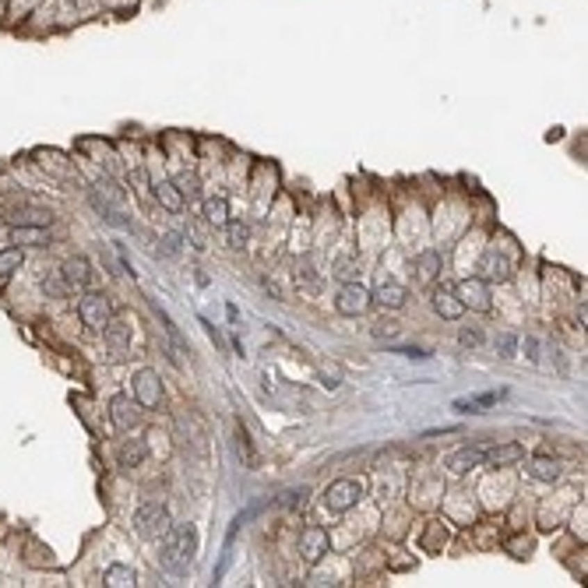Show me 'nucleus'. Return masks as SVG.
Listing matches in <instances>:
<instances>
[{
    "label": "nucleus",
    "instance_id": "f257e3e1",
    "mask_svg": "<svg viewBox=\"0 0 588 588\" xmlns=\"http://www.w3.org/2000/svg\"><path fill=\"white\" fill-rule=\"evenodd\" d=\"M194 557H197V532H194V525H170L166 536H163V550H158L163 567L173 571V574H187Z\"/></svg>",
    "mask_w": 588,
    "mask_h": 588
},
{
    "label": "nucleus",
    "instance_id": "f03ea898",
    "mask_svg": "<svg viewBox=\"0 0 588 588\" xmlns=\"http://www.w3.org/2000/svg\"><path fill=\"white\" fill-rule=\"evenodd\" d=\"M170 525H173V521H170V511L158 504V500L141 504L138 514H134V532H138L141 539H163Z\"/></svg>",
    "mask_w": 588,
    "mask_h": 588
},
{
    "label": "nucleus",
    "instance_id": "7ed1b4c3",
    "mask_svg": "<svg viewBox=\"0 0 588 588\" xmlns=\"http://www.w3.org/2000/svg\"><path fill=\"white\" fill-rule=\"evenodd\" d=\"M78 317H81V325L88 332H102L106 325H110V317H113L110 296H106V293H85L78 300Z\"/></svg>",
    "mask_w": 588,
    "mask_h": 588
},
{
    "label": "nucleus",
    "instance_id": "20e7f679",
    "mask_svg": "<svg viewBox=\"0 0 588 588\" xmlns=\"http://www.w3.org/2000/svg\"><path fill=\"white\" fill-rule=\"evenodd\" d=\"M359 497H363L359 479H335V483L325 490V507L332 514H345V511H352L359 504Z\"/></svg>",
    "mask_w": 588,
    "mask_h": 588
},
{
    "label": "nucleus",
    "instance_id": "39448f33",
    "mask_svg": "<svg viewBox=\"0 0 588 588\" xmlns=\"http://www.w3.org/2000/svg\"><path fill=\"white\" fill-rule=\"evenodd\" d=\"M455 293L462 300L465 310H475V313H490L493 300H490V282L487 279H465V282H455Z\"/></svg>",
    "mask_w": 588,
    "mask_h": 588
},
{
    "label": "nucleus",
    "instance_id": "423d86ee",
    "mask_svg": "<svg viewBox=\"0 0 588 588\" xmlns=\"http://www.w3.org/2000/svg\"><path fill=\"white\" fill-rule=\"evenodd\" d=\"M131 388H134V402H138L141 409H155L158 402H163V381H158V373H155L152 366H141V370L134 373Z\"/></svg>",
    "mask_w": 588,
    "mask_h": 588
},
{
    "label": "nucleus",
    "instance_id": "0eeeda50",
    "mask_svg": "<svg viewBox=\"0 0 588 588\" xmlns=\"http://www.w3.org/2000/svg\"><path fill=\"white\" fill-rule=\"evenodd\" d=\"M370 293L359 286V282H345L342 289H338V296H335V310L342 313V317H363L366 310H370Z\"/></svg>",
    "mask_w": 588,
    "mask_h": 588
},
{
    "label": "nucleus",
    "instance_id": "6e6552de",
    "mask_svg": "<svg viewBox=\"0 0 588 588\" xmlns=\"http://www.w3.org/2000/svg\"><path fill=\"white\" fill-rule=\"evenodd\" d=\"M110 419H113V426L120 434H127V430H134V426L141 423V405L131 395H113L110 398Z\"/></svg>",
    "mask_w": 588,
    "mask_h": 588
},
{
    "label": "nucleus",
    "instance_id": "1a4fd4ad",
    "mask_svg": "<svg viewBox=\"0 0 588 588\" xmlns=\"http://www.w3.org/2000/svg\"><path fill=\"white\" fill-rule=\"evenodd\" d=\"M300 553H303L307 564H317L320 557L328 553V532L320 528V525H307V528L300 532Z\"/></svg>",
    "mask_w": 588,
    "mask_h": 588
},
{
    "label": "nucleus",
    "instance_id": "9d476101",
    "mask_svg": "<svg viewBox=\"0 0 588 588\" xmlns=\"http://www.w3.org/2000/svg\"><path fill=\"white\" fill-rule=\"evenodd\" d=\"M60 279H64L67 293H81V289H88V282H92V264H88L85 257H67L64 268H60Z\"/></svg>",
    "mask_w": 588,
    "mask_h": 588
},
{
    "label": "nucleus",
    "instance_id": "9b49d317",
    "mask_svg": "<svg viewBox=\"0 0 588 588\" xmlns=\"http://www.w3.org/2000/svg\"><path fill=\"white\" fill-rule=\"evenodd\" d=\"M434 310H437L444 320H458V317L465 313V307H462V300H458V293H455V282H441V286L434 289Z\"/></svg>",
    "mask_w": 588,
    "mask_h": 588
},
{
    "label": "nucleus",
    "instance_id": "f8f14e48",
    "mask_svg": "<svg viewBox=\"0 0 588 588\" xmlns=\"http://www.w3.org/2000/svg\"><path fill=\"white\" fill-rule=\"evenodd\" d=\"M102 335H106V345H110L113 356H124V352L131 349V320L110 317V325L102 328Z\"/></svg>",
    "mask_w": 588,
    "mask_h": 588
},
{
    "label": "nucleus",
    "instance_id": "ddd939ff",
    "mask_svg": "<svg viewBox=\"0 0 588 588\" xmlns=\"http://www.w3.org/2000/svg\"><path fill=\"white\" fill-rule=\"evenodd\" d=\"M483 451H487V444L458 448V451L448 455V468H451L455 475H462V472H468V468H475V465H483Z\"/></svg>",
    "mask_w": 588,
    "mask_h": 588
},
{
    "label": "nucleus",
    "instance_id": "4468645a",
    "mask_svg": "<svg viewBox=\"0 0 588 588\" xmlns=\"http://www.w3.org/2000/svg\"><path fill=\"white\" fill-rule=\"evenodd\" d=\"M511 261H507V254H500V250H487L483 254V279L487 282H507L511 279Z\"/></svg>",
    "mask_w": 588,
    "mask_h": 588
},
{
    "label": "nucleus",
    "instance_id": "2eb2a0df",
    "mask_svg": "<svg viewBox=\"0 0 588 588\" xmlns=\"http://www.w3.org/2000/svg\"><path fill=\"white\" fill-rule=\"evenodd\" d=\"M370 300L377 303V307H384V310H402L405 300H409V289L398 286V282H381L377 293H370Z\"/></svg>",
    "mask_w": 588,
    "mask_h": 588
},
{
    "label": "nucleus",
    "instance_id": "dca6fc26",
    "mask_svg": "<svg viewBox=\"0 0 588 588\" xmlns=\"http://www.w3.org/2000/svg\"><path fill=\"white\" fill-rule=\"evenodd\" d=\"M525 458V448L521 444H487V451H483V465H514V462H521Z\"/></svg>",
    "mask_w": 588,
    "mask_h": 588
},
{
    "label": "nucleus",
    "instance_id": "f3484780",
    "mask_svg": "<svg viewBox=\"0 0 588 588\" xmlns=\"http://www.w3.org/2000/svg\"><path fill=\"white\" fill-rule=\"evenodd\" d=\"M145 458H148V444L145 441H124L117 448V465L120 468H138Z\"/></svg>",
    "mask_w": 588,
    "mask_h": 588
},
{
    "label": "nucleus",
    "instance_id": "a211bd4d",
    "mask_svg": "<svg viewBox=\"0 0 588 588\" xmlns=\"http://www.w3.org/2000/svg\"><path fill=\"white\" fill-rule=\"evenodd\" d=\"M437 275H441V254H437V250H423V254L416 257V279H419L423 286H430Z\"/></svg>",
    "mask_w": 588,
    "mask_h": 588
},
{
    "label": "nucleus",
    "instance_id": "6ab92c4d",
    "mask_svg": "<svg viewBox=\"0 0 588 588\" xmlns=\"http://www.w3.org/2000/svg\"><path fill=\"white\" fill-rule=\"evenodd\" d=\"M11 240L25 243V247H46L49 243V226H15Z\"/></svg>",
    "mask_w": 588,
    "mask_h": 588
},
{
    "label": "nucleus",
    "instance_id": "aec40b11",
    "mask_svg": "<svg viewBox=\"0 0 588 588\" xmlns=\"http://www.w3.org/2000/svg\"><path fill=\"white\" fill-rule=\"evenodd\" d=\"M204 222L211 229H222L229 222V201L226 197H208L204 201Z\"/></svg>",
    "mask_w": 588,
    "mask_h": 588
},
{
    "label": "nucleus",
    "instance_id": "412c9836",
    "mask_svg": "<svg viewBox=\"0 0 588 588\" xmlns=\"http://www.w3.org/2000/svg\"><path fill=\"white\" fill-rule=\"evenodd\" d=\"M102 581L110 585V588H134L138 574H134V567H127V564H110V567H106V574H102Z\"/></svg>",
    "mask_w": 588,
    "mask_h": 588
},
{
    "label": "nucleus",
    "instance_id": "4be33fe9",
    "mask_svg": "<svg viewBox=\"0 0 588 588\" xmlns=\"http://www.w3.org/2000/svg\"><path fill=\"white\" fill-rule=\"evenodd\" d=\"M155 201L163 204L166 211H183V197H180V190H177V183L173 180H166V183H155Z\"/></svg>",
    "mask_w": 588,
    "mask_h": 588
},
{
    "label": "nucleus",
    "instance_id": "5701e85b",
    "mask_svg": "<svg viewBox=\"0 0 588 588\" xmlns=\"http://www.w3.org/2000/svg\"><path fill=\"white\" fill-rule=\"evenodd\" d=\"M11 226H49V211H42V208H15L11 211Z\"/></svg>",
    "mask_w": 588,
    "mask_h": 588
},
{
    "label": "nucleus",
    "instance_id": "b1692460",
    "mask_svg": "<svg viewBox=\"0 0 588 588\" xmlns=\"http://www.w3.org/2000/svg\"><path fill=\"white\" fill-rule=\"evenodd\" d=\"M532 479H539V483H557L560 479V465L553 462V458H546V455H539V458H532Z\"/></svg>",
    "mask_w": 588,
    "mask_h": 588
},
{
    "label": "nucleus",
    "instance_id": "393cba45",
    "mask_svg": "<svg viewBox=\"0 0 588 588\" xmlns=\"http://www.w3.org/2000/svg\"><path fill=\"white\" fill-rule=\"evenodd\" d=\"M22 261H25V254H22V247H11V250H0V286H4L18 268H22Z\"/></svg>",
    "mask_w": 588,
    "mask_h": 588
},
{
    "label": "nucleus",
    "instance_id": "a878e982",
    "mask_svg": "<svg viewBox=\"0 0 588 588\" xmlns=\"http://www.w3.org/2000/svg\"><path fill=\"white\" fill-rule=\"evenodd\" d=\"M177 183V190H180V197H183V204H190V201H197L201 197V183H197V177L194 173H183L180 180H173Z\"/></svg>",
    "mask_w": 588,
    "mask_h": 588
},
{
    "label": "nucleus",
    "instance_id": "bb28decb",
    "mask_svg": "<svg viewBox=\"0 0 588 588\" xmlns=\"http://www.w3.org/2000/svg\"><path fill=\"white\" fill-rule=\"evenodd\" d=\"M222 229H226V240H229V247H243V243H247V236H250L247 222H233V219H229Z\"/></svg>",
    "mask_w": 588,
    "mask_h": 588
},
{
    "label": "nucleus",
    "instance_id": "cd10ccee",
    "mask_svg": "<svg viewBox=\"0 0 588 588\" xmlns=\"http://www.w3.org/2000/svg\"><path fill=\"white\" fill-rule=\"evenodd\" d=\"M335 275H338L342 282H356V279H359V264H356L352 257H342V261L335 264Z\"/></svg>",
    "mask_w": 588,
    "mask_h": 588
},
{
    "label": "nucleus",
    "instance_id": "c85d7f7f",
    "mask_svg": "<svg viewBox=\"0 0 588 588\" xmlns=\"http://www.w3.org/2000/svg\"><path fill=\"white\" fill-rule=\"evenodd\" d=\"M458 342H462L465 349H479L487 338H483V332H479V328H462V332H458Z\"/></svg>",
    "mask_w": 588,
    "mask_h": 588
},
{
    "label": "nucleus",
    "instance_id": "c756f323",
    "mask_svg": "<svg viewBox=\"0 0 588 588\" xmlns=\"http://www.w3.org/2000/svg\"><path fill=\"white\" fill-rule=\"evenodd\" d=\"M514 352H518V335H511V332H507V335H500V338H497V356L511 359Z\"/></svg>",
    "mask_w": 588,
    "mask_h": 588
},
{
    "label": "nucleus",
    "instance_id": "7c9ffc66",
    "mask_svg": "<svg viewBox=\"0 0 588 588\" xmlns=\"http://www.w3.org/2000/svg\"><path fill=\"white\" fill-rule=\"evenodd\" d=\"M398 335V325H395V320H377V325H373V338H395Z\"/></svg>",
    "mask_w": 588,
    "mask_h": 588
},
{
    "label": "nucleus",
    "instance_id": "2f4dec72",
    "mask_svg": "<svg viewBox=\"0 0 588 588\" xmlns=\"http://www.w3.org/2000/svg\"><path fill=\"white\" fill-rule=\"evenodd\" d=\"M158 250H163L166 257H177V254H180V233H166V236H163V247H158Z\"/></svg>",
    "mask_w": 588,
    "mask_h": 588
},
{
    "label": "nucleus",
    "instance_id": "473e14b6",
    "mask_svg": "<svg viewBox=\"0 0 588 588\" xmlns=\"http://www.w3.org/2000/svg\"><path fill=\"white\" fill-rule=\"evenodd\" d=\"M236 437H240V455H247V465H257V455H254V448H250V437H247L243 426L236 430Z\"/></svg>",
    "mask_w": 588,
    "mask_h": 588
},
{
    "label": "nucleus",
    "instance_id": "72a5a7b5",
    "mask_svg": "<svg viewBox=\"0 0 588 588\" xmlns=\"http://www.w3.org/2000/svg\"><path fill=\"white\" fill-rule=\"evenodd\" d=\"M398 356H409V359H430V352L426 349H416V345H395Z\"/></svg>",
    "mask_w": 588,
    "mask_h": 588
},
{
    "label": "nucleus",
    "instance_id": "f704fd0d",
    "mask_svg": "<svg viewBox=\"0 0 588 588\" xmlns=\"http://www.w3.org/2000/svg\"><path fill=\"white\" fill-rule=\"evenodd\" d=\"M307 500V490H293V493H282V504L286 507H296V504H303Z\"/></svg>",
    "mask_w": 588,
    "mask_h": 588
}]
</instances>
